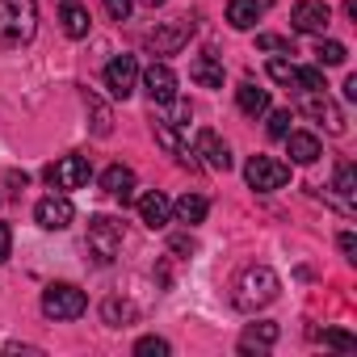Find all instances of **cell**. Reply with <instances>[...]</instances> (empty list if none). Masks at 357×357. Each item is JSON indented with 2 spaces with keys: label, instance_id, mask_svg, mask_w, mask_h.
Returning <instances> with one entry per match:
<instances>
[{
  "label": "cell",
  "instance_id": "obj_1",
  "mask_svg": "<svg viewBox=\"0 0 357 357\" xmlns=\"http://www.w3.org/2000/svg\"><path fill=\"white\" fill-rule=\"evenodd\" d=\"M278 290H282V282H278V273L269 269V265H252V269H244L240 273V282H236V290H231V303H236V311H261V307H269L273 298H278Z\"/></svg>",
  "mask_w": 357,
  "mask_h": 357
},
{
  "label": "cell",
  "instance_id": "obj_2",
  "mask_svg": "<svg viewBox=\"0 0 357 357\" xmlns=\"http://www.w3.org/2000/svg\"><path fill=\"white\" fill-rule=\"evenodd\" d=\"M38 34L34 0H0V47H26Z\"/></svg>",
  "mask_w": 357,
  "mask_h": 357
},
{
  "label": "cell",
  "instance_id": "obj_3",
  "mask_svg": "<svg viewBox=\"0 0 357 357\" xmlns=\"http://www.w3.org/2000/svg\"><path fill=\"white\" fill-rule=\"evenodd\" d=\"M84 311H89V298H84L80 286L55 282V286L43 290V315H47V319H80Z\"/></svg>",
  "mask_w": 357,
  "mask_h": 357
},
{
  "label": "cell",
  "instance_id": "obj_4",
  "mask_svg": "<svg viewBox=\"0 0 357 357\" xmlns=\"http://www.w3.org/2000/svg\"><path fill=\"white\" fill-rule=\"evenodd\" d=\"M93 176V164L84 155H59L55 164H47V185L55 194H72V190H84Z\"/></svg>",
  "mask_w": 357,
  "mask_h": 357
},
{
  "label": "cell",
  "instance_id": "obj_5",
  "mask_svg": "<svg viewBox=\"0 0 357 357\" xmlns=\"http://www.w3.org/2000/svg\"><path fill=\"white\" fill-rule=\"evenodd\" d=\"M244 181L257 190V194H273V190H286L290 181V164L273 160V155H252L244 164Z\"/></svg>",
  "mask_w": 357,
  "mask_h": 357
},
{
  "label": "cell",
  "instance_id": "obj_6",
  "mask_svg": "<svg viewBox=\"0 0 357 357\" xmlns=\"http://www.w3.org/2000/svg\"><path fill=\"white\" fill-rule=\"evenodd\" d=\"M89 252H93V261H101V265H109L118 252H122V223L118 219H109V215H97L93 223H89Z\"/></svg>",
  "mask_w": 357,
  "mask_h": 357
},
{
  "label": "cell",
  "instance_id": "obj_7",
  "mask_svg": "<svg viewBox=\"0 0 357 357\" xmlns=\"http://www.w3.org/2000/svg\"><path fill=\"white\" fill-rule=\"evenodd\" d=\"M105 89H109V97H118V101H126V97L139 89V63H135V55H114V59L105 63Z\"/></svg>",
  "mask_w": 357,
  "mask_h": 357
},
{
  "label": "cell",
  "instance_id": "obj_8",
  "mask_svg": "<svg viewBox=\"0 0 357 357\" xmlns=\"http://www.w3.org/2000/svg\"><path fill=\"white\" fill-rule=\"evenodd\" d=\"M34 219H38L43 231H68L72 219H76V206H72L68 194H51V198H43V202L34 206Z\"/></svg>",
  "mask_w": 357,
  "mask_h": 357
},
{
  "label": "cell",
  "instance_id": "obj_9",
  "mask_svg": "<svg viewBox=\"0 0 357 357\" xmlns=\"http://www.w3.org/2000/svg\"><path fill=\"white\" fill-rule=\"evenodd\" d=\"M332 22V9L324 5V0H298V5L290 9V26L298 34H324Z\"/></svg>",
  "mask_w": 357,
  "mask_h": 357
},
{
  "label": "cell",
  "instance_id": "obj_10",
  "mask_svg": "<svg viewBox=\"0 0 357 357\" xmlns=\"http://www.w3.org/2000/svg\"><path fill=\"white\" fill-rule=\"evenodd\" d=\"M190 34H194V22H190V17H176V22H168V26L151 30V34H147V43H151V51H155V55H172V51H181V47L190 43Z\"/></svg>",
  "mask_w": 357,
  "mask_h": 357
},
{
  "label": "cell",
  "instance_id": "obj_11",
  "mask_svg": "<svg viewBox=\"0 0 357 357\" xmlns=\"http://www.w3.org/2000/svg\"><path fill=\"white\" fill-rule=\"evenodd\" d=\"M143 93H147L155 105L176 101V72H172L168 63H151V68L143 72Z\"/></svg>",
  "mask_w": 357,
  "mask_h": 357
},
{
  "label": "cell",
  "instance_id": "obj_12",
  "mask_svg": "<svg viewBox=\"0 0 357 357\" xmlns=\"http://www.w3.org/2000/svg\"><path fill=\"white\" fill-rule=\"evenodd\" d=\"M298 109L307 114V118H315V122H324L332 135H340L344 130V114L328 101V93H303V101H298Z\"/></svg>",
  "mask_w": 357,
  "mask_h": 357
},
{
  "label": "cell",
  "instance_id": "obj_13",
  "mask_svg": "<svg viewBox=\"0 0 357 357\" xmlns=\"http://www.w3.org/2000/svg\"><path fill=\"white\" fill-rule=\"evenodd\" d=\"M194 155H202V164L215 168V172H227V168H231V147H227L215 130H202V135H198Z\"/></svg>",
  "mask_w": 357,
  "mask_h": 357
},
{
  "label": "cell",
  "instance_id": "obj_14",
  "mask_svg": "<svg viewBox=\"0 0 357 357\" xmlns=\"http://www.w3.org/2000/svg\"><path fill=\"white\" fill-rule=\"evenodd\" d=\"M139 219H143L151 231H160V227L172 223V202H168L160 190H147V194L139 198Z\"/></svg>",
  "mask_w": 357,
  "mask_h": 357
},
{
  "label": "cell",
  "instance_id": "obj_15",
  "mask_svg": "<svg viewBox=\"0 0 357 357\" xmlns=\"http://www.w3.org/2000/svg\"><path fill=\"white\" fill-rule=\"evenodd\" d=\"M101 190H105L109 198H118V202H130V198H135V172H130L126 164H109V168L101 172Z\"/></svg>",
  "mask_w": 357,
  "mask_h": 357
},
{
  "label": "cell",
  "instance_id": "obj_16",
  "mask_svg": "<svg viewBox=\"0 0 357 357\" xmlns=\"http://www.w3.org/2000/svg\"><path fill=\"white\" fill-rule=\"evenodd\" d=\"M286 151H290L294 164H315V160L324 155V147H319V139H315L311 130H290V135H286Z\"/></svg>",
  "mask_w": 357,
  "mask_h": 357
},
{
  "label": "cell",
  "instance_id": "obj_17",
  "mask_svg": "<svg viewBox=\"0 0 357 357\" xmlns=\"http://www.w3.org/2000/svg\"><path fill=\"white\" fill-rule=\"evenodd\" d=\"M265 13V0H227V22L231 30H252Z\"/></svg>",
  "mask_w": 357,
  "mask_h": 357
},
{
  "label": "cell",
  "instance_id": "obj_18",
  "mask_svg": "<svg viewBox=\"0 0 357 357\" xmlns=\"http://www.w3.org/2000/svg\"><path fill=\"white\" fill-rule=\"evenodd\" d=\"M206 211H211V202H206L202 194H185V198L172 202V219L185 223V227H198V223L206 219Z\"/></svg>",
  "mask_w": 357,
  "mask_h": 357
},
{
  "label": "cell",
  "instance_id": "obj_19",
  "mask_svg": "<svg viewBox=\"0 0 357 357\" xmlns=\"http://www.w3.org/2000/svg\"><path fill=\"white\" fill-rule=\"evenodd\" d=\"M236 105H240V114L261 118V114H269V89H257L252 80H244V84L236 89Z\"/></svg>",
  "mask_w": 357,
  "mask_h": 357
},
{
  "label": "cell",
  "instance_id": "obj_20",
  "mask_svg": "<svg viewBox=\"0 0 357 357\" xmlns=\"http://www.w3.org/2000/svg\"><path fill=\"white\" fill-rule=\"evenodd\" d=\"M59 22H63V34H68V38H89V30H93L89 9H84V5H76V0H68V5H63Z\"/></svg>",
  "mask_w": 357,
  "mask_h": 357
},
{
  "label": "cell",
  "instance_id": "obj_21",
  "mask_svg": "<svg viewBox=\"0 0 357 357\" xmlns=\"http://www.w3.org/2000/svg\"><path fill=\"white\" fill-rule=\"evenodd\" d=\"M190 80L202 84V89H223V63L211 59V55H198V59L190 63Z\"/></svg>",
  "mask_w": 357,
  "mask_h": 357
},
{
  "label": "cell",
  "instance_id": "obj_22",
  "mask_svg": "<svg viewBox=\"0 0 357 357\" xmlns=\"http://www.w3.org/2000/svg\"><path fill=\"white\" fill-rule=\"evenodd\" d=\"M278 332H282L278 324H248L244 336H240V353H252V349L261 353V349H269V344L278 340Z\"/></svg>",
  "mask_w": 357,
  "mask_h": 357
},
{
  "label": "cell",
  "instance_id": "obj_23",
  "mask_svg": "<svg viewBox=\"0 0 357 357\" xmlns=\"http://www.w3.org/2000/svg\"><path fill=\"white\" fill-rule=\"evenodd\" d=\"M344 59H349L344 43H332V38L324 43V38H319V47H315V63H319V68H340Z\"/></svg>",
  "mask_w": 357,
  "mask_h": 357
},
{
  "label": "cell",
  "instance_id": "obj_24",
  "mask_svg": "<svg viewBox=\"0 0 357 357\" xmlns=\"http://www.w3.org/2000/svg\"><path fill=\"white\" fill-rule=\"evenodd\" d=\"M84 109L93 114V135H101V139H105V135L114 130V118H109V109H105V105H101L93 93H84Z\"/></svg>",
  "mask_w": 357,
  "mask_h": 357
},
{
  "label": "cell",
  "instance_id": "obj_25",
  "mask_svg": "<svg viewBox=\"0 0 357 357\" xmlns=\"http://www.w3.org/2000/svg\"><path fill=\"white\" fill-rule=\"evenodd\" d=\"M294 89L298 93H324V68H294Z\"/></svg>",
  "mask_w": 357,
  "mask_h": 357
},
{
  "label": "cell",
  "instance_id": "obj_26",
  "mask_svg": "<svg viewBox=\"0 0 357 357\" xmlns=\"http://www.w3.org/2000/svg\"><path fill=\"white\" fill-rule=\"evenodd\" d=\"M336 194L344 198V206H353V198H357V172H353V164H349V160L336 168Z\"/></svg>",
  "mask_w": 357,
  "mask_h": 357
},
{
  "label": "cell",
  "instance_id": "obj_27",
  "mask_svg": "<svg viewBox=\"0 0 357 357\" xmlns=\"http://www.w3.org/2000/svg\"><path fill=\"white\" fill-rule=\"evenodd\" d=\"M290 122H294L290 109H273V114H269V139H286V135H290Z\"/></svg>",
  "mask_w": 357,
  "mask_h": 357
},
{
  "label": "cell",
  "instance_id": "obj_28",
  "mask_svg": "<svg viewBox=\"0 0 357 357\" xmlns=\"http://www.w3.org/2000/svg\"><path fill=\"white\" fill-rule=\"evenodd\" d=\"M135 353H139V357H168V340H164V336H143V340L135 344Z\"/></svg>",
  "mask_w": 357,
  "mask_h": 357
},
{
  "label": "cell",
  "instance_id": "obj_29",
  "mask_svg": "<svg viewBox=\"0 0 357 357\" xmlns=\"http://www.w3.org/2000/svg\"><path fill=\"white\" fill-rule=\"evenodd\" d=\"M324 344H332V349H340V353H353V349H357V340H353L349 332H340V328L324 332Z\"/></svg>",
  "mask_w": 357,
  "mask_h": 357
},
{
  "label": "cell",
  "instance_id": "obj_30",
  "mask_svg": "<svg viewBox=\"0 0 357 357\" xmlns=\"http://www.w3.org/2000/svg\"><path fill=\"white\" fill-rule=\"evenodd\" d=\"M269 76H273L278 84H290V89H294V63H286V59H273V63H269Z\"/></svg>",
  "mask_w": 357,
  "mask_h": 357
},
{
  "label": "cell",
  "instance_id": "obj_31",
  "mask_svg": "<svg viewBox=\"0 0 357 357\" xmlns=\"http://www.w3.org/2000/svg\"><path fill=\"white\" fill-rule=\"evenodd\" d=\"M118 315H122V319H130V315H135V307H130V303H118V298H109V303H105V319H109L114 328H118Z\"/></svg>",
  "mask_w": 357,
  "mask_h": 357
},
{
  "label": "cell",
  "instance_id": "obj_32",
  "mask_svg": "<svg viewBox=\"0 0 357 357\" xmlns=\"http://www.w3.org/2000/svg\"><path fill=\"white\" fill-rule=\"evenodd\" d=\"M130 5H135V0H105V13H109L114 22H126V17H130Z\"/></svg>",
  "mask_w": 357,
  "mask_h": 357
},
{
  "label": "cell",
  "instance_id": "obj_33",
  "mask_svg": "<svg viewBox=\"0 0 357 357\" xmlns=\"http://www.w3.org/2000/svg\"><path fill=\"white\" fill-rule=\"evenodd\" d=\"M261 51H290V38H278V34H261L257 38Z\"/></svg>",
  "mask_w": 357,
  "mask_h": 357
},
{
  "label": "cell",
  "instance_id": "obj_34",
  "mask_svg": "<svg viewBox=\"0 0 357 357\" xmlns=\"http://www.w3.org/2000/svg\"><path fill=\"white\" fill-rule=\"evenodd\" d=\"M9 252H13V231H9V223H0V265L9 261Z\"/></svg>",
  "mask_w": 357,
  "mask_h": 357
},
{
  "label": "cell",
  "instance_id": "obj_35",
  "mask_svg": "<svg viewBox=\"0 0 357 357\" xmlns=\"http://www.w3.org/2000/svg\"><path fill=\"white\" fill-rule=\"evenodd\" d=\"M336 244H340V252H344L349 261H357V240H353V231H340V240H336Z\"/></svg>",
  "mask_w": 357,
  "mask_h": 357
},
{
  "label": "cell",
  "instance_id": "obj_36",
  "mask_svg": "<svg viewBox=\"0 0 357 357\" xmlns=\"http://www.w3.org/2000/svg\"><path fill=\"white\" fill-rule=\"evenodd\" d=\"M344 97H349V101H357V76H349V80H344Z\"/></svg>",
  "mask_w": 357,
  "mask_h": 357
},
{
  "label": "cell",
  "instance_id": "obj_37",
  "mask_svg": "<svg viewBox=\"0 0 357 357\" xmlns=\"http://www.w3.org/2000/svg\"><path fill=\"white\" fill-rule=\"evenodd\" d=\"M143 5H147V9H155V5H164V0H143Z\"/></svg>",
  "mask_w": 357,
  "mask_h": 357
}]
</instances>
